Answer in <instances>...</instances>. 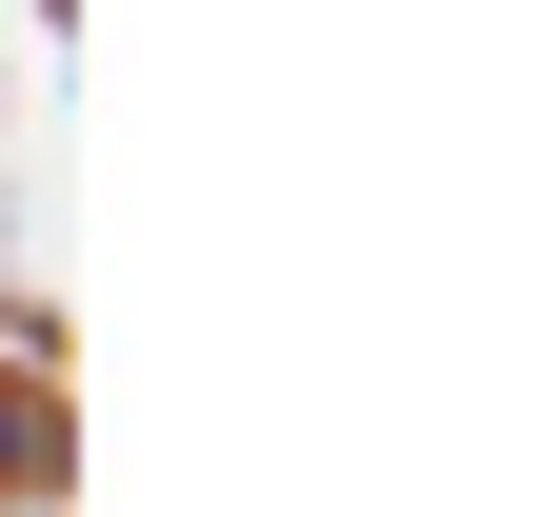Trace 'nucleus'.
Masks as SVG:
<instances>
[{
	"mask_svg": "<svg viewBox=\"0 0 557 517\" xmlns=\"http://www.w3.org/2000/svg\"><path fill=\"white\" fill-rule=\"evenodd\" d=\"M0 497H60V379L0 358Z\"/></svg>",
	"mask_w": 557,
	"mask_h": 517,
	"instance_id": "obj_1",
	"label": "nucleus"
}]
</instances>
